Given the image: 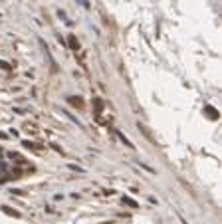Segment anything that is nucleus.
Returning <instances> with one entry per match:
<instances>
[{"label": "nucleus", "mask_w": 222, "mask_h": 224, "mask_svg": "<svg viewBox=\"0 0 222 224\" xmlns=\"http://www.w3.org/2000/svg\"><path fill=\"white\" fill-rule=\"evenodd\" d=\"M67 46H70V50H73V52L79 50V42H78V38H75L73 34H70V38H67Z\"/></svg>", "instance_id": "f257e3e1"}, {"label": "nucleus", "mask_w": 222, "mask_h": 224, "mask_svg": "<svg viewBox=\"0 0 222 224\" xmlns=\"http://www.w3.org/2000/svg\"><path fill=\"white\" fill-rule=\"evenodd\" d=\"M204 113H206V115H208L210 119H214V121H216L218 117H220V115H218V111H216V109H214L212 105H204Z\"/></svg>", "instance_id": "f03ea898"}, {"label": "nucleus", "mask_w": 222, "mask_h": 224, "mask_svg": "<svg viewBox=\"0 0 222 224\" xmlns=\"http://www.w3.org/2000/svg\"><path fill=\"white\" fill-rule=\"evenodd\" d=\"M8 157H10V159H12V161H14V163H18V165H24V163H26V159H24V157H22V155H20V153H8Z\"/></svg>", "instance_id": "7ed1b4c3"}, {"label": "nucleus", "mask_w": 222, "mask_h": 224, "mask_svg": "<svg viewBox=\"0 0 222 224\" xmlns=\"http://www.w3.org/2000/svg\"><path fill=\"white\" fill-rule=\"evenodd\" d=\"M67 103H72L73 107H79V109H81V107H83V99H81V97H75V95H72V97H67Z\"/></svg>", "instance_id": "20e7f679"}, {"label": "nucleus", "mask_w": 222, "mask_h": 224, "mask_svg": "<svg viewBox=\"0 0 222 224\" xmlns=\"http://www.w3.org/2000/svg\"><path fill=\"white\" fill-rule=\"evenodd\" d=\"M93 107H95V113H103V101H101V97H93Z\"/></svg>", "instance_id": "39448f33"}, {"label": "nucleus", "mask_w": 222, "mask_h": 224, "mask_svg": "<svg viewBox=\"0 0 222 224\" xmlns=\"http://www.w3.org/2000/svg\"><path fill=\"white\" fill-rule=\"evenodd\" d=\"M121 200H123V204L131 206V208H139V202H137V200H133V198H129V196H123Z\"/></svg>", "instance_id": "423d86ee"}, {"label": "nucleus", "mask_w": 222, "mask_h": 224, "mask_svg": "<svg viewBox=\"0 0 222 224\" xmlns=\"http://www.w3.org/2000/svg\"><path fill=\"white\" fill-rule=\"evenodd\" d=\"M2 212H4V214H8V216H14V218L20 216V212L14 210V208H10V206H2Z\"/></svg>", "instance_id": "0eeeda50"}, {"label": "nucleus", "mask_w": 222, "mask_h": 224, "mask_svg": "<svg viewBox=\"0 0 222 224\" xmlns=\"http://www.w3.org/2000/svg\"><path fill=\"white\" fill-rule=\"evenodd\" d=\"M117 137H119V141H121V143H123L125 147H129V149H133V147H135V145H133V143L129 141V139H127V137L123 135V133H119V131H117Z\"/></svg>", "instance_id": "6e6552de"}, {"label": "nucleus", "mask_w": 222, "mask_h": 224, "mask_svg": "<svg viewBox=\"0 0 222 224\" xmlns=\"http://www.w3.org/2000/svg\"><path fill=\"white\" fill-rule=\"evenodd\" d=\"M22 145H24V147H26V149H38V147H36V145H34V143H32V141H22Z\"/></svg>", "instance_id": "1a4fd4ad"}, {"label": "nucleus", "mask_w": 222, "mask_h": 224, "mask_svg": "<svg viewBox=\"0 0 222 224\" xmlns=\"http://www.w3.org/2000/svg\"><path fill=\"white\" fill-rule=\"evenodd\" d=\"M67 169H72V171H78V173H83V169L78 165H67Z\"/></svg>", "instance_id": "9d476101"}, {"label": "nucleus", "mask_w": 222, "mask_h": 224, "mask_svg": "<svg viewBox=\"0 0 222 224\" xmlns=\"http://www.w3.org/2000/svg\"><path fill=\"white\" fill-rule=\"evenodd\" d=\"M75 2H78V4H81L83 8H89V2H87V0H75Z\"/></svg>", "instance_id": "9b49d317"}, {"label": "nucleus", "mask_w": 222, "mask_h": 224, "mask_svg": "<svg viewBox=\"0 0 222 224\" xmlns=\"http://www.w3.org/2000/svg\"><path fill=\"white\" fill-rule=\"evenodd\" d=\"M0 67H2V70H6V72H8V70H10V64H6V62H0Z\"/></svg>", "instance_id": "f8f14e48"}, {"label": "nucleus", "mask_w": 222, "mask_h": 224, "mask_svg": "<svg viewBox=\"0 0 222 224\" xmlns=\"http://www.w3.org/2000/svg\"><path fill=\"white\" fill-rule=\"evenodd\" d=\"M178 218H181V222H183V224H189V222H186V220L183 218V214H178Z\"/></svg>", "instance_id": "ddd939ff"}, {"label": "nucleus", "mask_w": 222, "mask_h": 224, "mask_svg": "<svg viewBox=\"0 0 222 224\" xmlns=\"http://www.w3.org/2000/svg\"><path fill=\"white\" fill-rule=\"evenodd\" d=\"M2 155H4V151H2V147H0V157H2Z\"/></svg>", "instance_id": "4468645a"}]
</instances>
